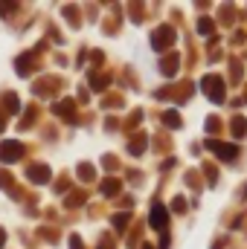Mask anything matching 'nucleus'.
Instances as JSON below:
<instances>
[{
  "mask_svg": "<svg viewBox=\"0 0 247 249\" xmlns=\"http://www.w3.org/2000/svg\"><path fill=\"white\" fill-rule=\"evenodd\" d=\"M233 133H236V136H245V133H247L245 119H236V122H233Z\"/></svg>",
  "mask_w": 247,
  "mask_h": 249,
  "instance_id": "nucleus-9",
  "label": "nucleus"
},
{
  "mask_svg": "<svg viewBox=\"0 0 247 249\" xmlns=\"http://www.w3.org/2000/svg\"><path fill=\"white\" fill-rule=\"evenodd\" d=\"M29 180H32V183H44V180H50V171H47L44 165H38V168L29 171Z\"/></svg>",
  "mask_w": 247,
  "mask_h": 249,
  "instance_id": "nucleus-6",
  "label": "nucleus"
},
{
  "mask_svg": "<svg viewBox=\"0 0 247 249\" xmlns=\"http://www.w3.org/2000/svg\"><path fill=\"white\" fill-rule=\"evenodd\" d=\"M166 124L169 127H181V119H178V113L172 110V113H166Z\"/></svg>",
  "mask_w": 247,
  "mask_h": 249,
  "instance_id": "nucleus-11",
  "label": "nucleus"
},
{
  "mask_svg": "<svg viewBox=\"0 0 247 249\" xmlns=\"http://www.w3.org/2000/svg\"><path fill=\"white\" fill-rule=\"evenodd\" d=\"M70 249H82V244H79V238H73V241H70Z\"/></svg>",
  "mask_w": 247,
  "mask_h": 249,
  "instance_id": "nucleus-13",
  "label": "nucleus"
},
{
  "mask_svg": "<svg viewBox=\"0 0 247 249\" xmlns=\"http://www.w3.org/2000/svg\"><path fill=\"white\" fill-rule=\"evenodd\" d=\"M23 157V145L21 142H3L0 145V162H18Z\"/></svg>",
  "mask_w": 247,
  "mask_h": 249,
  "instance_id": "nucleus-2",
  "label": "nucleus"
},
{
  "mask_svg": "<svg viewBox=\"0 0 247 249\" xmlns=\"http://www.w3.org/2000/svg\"><path fill=\"white\" fill-rule=\"evenodd\" d=\"M206 148H209L215 157H221V160H233V157L239 154V148H236V145H227V142H218V139L206 142Z\"/></svg>",
  "mask_w": 247,
  "mask_h": 249,
  "instance_id": "nucleus-3",
  "label": "nucleus"
},
{
  "mask_svg": "<svg viewBox=\"0 0 247 249\" xmlns=\"http://www.w3.org/2000/svg\"><path fill=\"white\" fill-rule=\"evenodd\" d=\"M172 41H175V32H172V29H160V32L154 35V47H157V50H160L163 44H172Z\"/></svg>",
  "mask_w": 247,
  "mask_h": 249,
  "instance_id": "nucleus-5",
  "label": "nucleus"
},
{
  "mask_svg": "<svg viewBox=\"0 0 247 249\" xmlns=\"http://www.w3.org/2000/svg\"><path fill=\"white\" fill-rule=\"evenodd\" d=\"M166 223H169V209L163 203H154L151 206V226L154 229H166Z\"/></svg>",
  "mask_w": 247,
  "mask_h": 249,
  "instance_id": "nucleus-4",
  "label": "nucleus"
},
{
  "mask_svg": "<svg viewBox=\"0 0 247 249\" xmlns=\"http://www.w3.org/2000/svg\"><path fill=\"white\" fill-rule=\"evenodd\" d=\"M198 29H201L204 35H206V32H212V20H209V18H201V20H198Z\"/></svg>",
  "mask_w": 247,
  "mask_h": 249,
  "instance_id": "nucleus-10",
  "label": "nucleus"
},
{
  "mask_svg": "<svg viewBox=\"0 0 247 249\" xmlns=\"http://www.w3.org/2000/svg\"><path fill=\"white\" fill-rule=\"evenodd\" d=\"M125 223H128V217H125V214H120V217H114V226H125Z\"/></svg>",
  "mask_w": 247,
  "mask_h": 249,
  "instance_id": "nucleus-12",
  "label": "nucleus"
},
{
  "mask_svg": "<svg viewBox=\"0 0 247 249\" xmlns=\"http://www.w3.org/2000/svg\"><path fill=\"white\" fill-rule=\"evenodd\" d=\"M201 87H204V93H206L215 105H221V102H224V81H221L218 75H206Z\"/></svg>",
  "mask_w": 247,
  "mask_h": 249,
  "instance_id": "nucleus-1",
  "label": "nucleus"
},
{
  "mask_svg": "<svg viewBox=\"0 0 247 249\" xmlns=\"http://www.w3.org/2000/svg\"><path fill=\"white\" fill-rule=\"evenodd\" d=\"M143 249H151V247H143Z\"/></svg>",
  "mask_w": 247,
  "mask_h": 249,
  "instance_id": "nucleus-15",
  "label": "nucleus"
},
{
  "mask_svg": "<svg viewBox=\"0 0 247 249\" xmlns=\"http://www.w3.org/2000/svg\"><path fill=\"white\" fill-rule=\"evenodd\" d=\"M3 124H6V122H3V116H0V130H3Z\"/></svg>",
  "mask_w": 247,
  "mask_h": 249,
  "instance_id": "nucleus-14",
  "label": "nucleus"
},
{
  "mask_svg": "<svg viewBox=\"0 0 247 249\" xmlns=\"http://www.w3.org/2000/svg\"><path fill=\"white\" fill-rule=\"evenodd\" d=\"M117 188H120L117 180H105V183H102V191H105V194H117Z\"/></svg>",
  "mask_w": 247,
  "mask_h": 249,
  "instance_id": "nucleus-8",
  "label": "nucleus"
},
{
  "mask_svg": "<svg viewBox=\"0 0 247 249\" xmlns=\"http://www.w3.org/2000/svg\"><path fill=\"white\" fill-rule=\"evenodd\" d=\"M175 70H178V55H169V61H163V72L172 75Z\"/></svg>",
  "mask_w": 247,
  "mask_h": 249,
  "instance_id": "nucleus-7",
  "label": "nucleus"
}]
</instances>
